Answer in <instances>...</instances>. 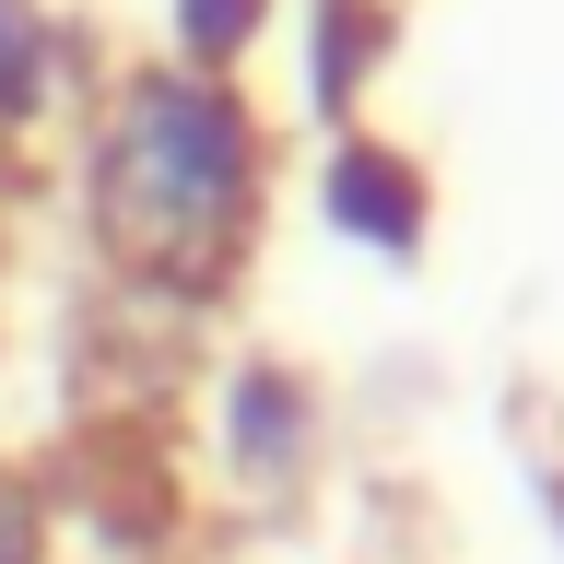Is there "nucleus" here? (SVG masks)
<instances>
[{
	"instance_id": "39448f33",
	"label": "nucleus",
	"mask_w": 564,
	"mask_h": 564,
	"mask_svg": "<svg viewBox=\"0 0 564 564\" xmlns=\"http://www.w3.org/2000/svg\"><path fill=\"white\" fill-rule=\"evenodd\" d=\"M247 24H259V0H188V47H212V59H224Z\"/></svg>"
},
{
	"instance_id": "f03ea898",
	"label": "nucleus",
	"mask_w": 564,
	"mask_h": 564,
	"mask_svg": "<svg viewBox=\"0 0 564 564\" xmlns=\"http://www.w3.org/2000/svg\"><path fill=\"white\" fill-rule=\"evenodd\" d=\"M59 95V47H47V12L35 0H0V141H24Z\"/></svg>"
},
{
	"instance_id": "7ed1b4c3",
	"label": "nucleus",
	"mask_w": 564,
	"mask_h": 564,
	"mask_svg": "<svg viewBox=\"0 0 564 564\" xmlns=\"http://www.w3.org/2000/svg\"><path fill=\"white\" fill-rule=\"evenodd\" d=\"M341 212L365 224V236H412V176L377 165V153H352L341 165Z\"/></svg>"
},
{
	"instance_id": "f257e3e1",
	"label": "nucleus",
	"mask_w": 564,
	"mask_h": 564,
	"mask_svg": "<svg viewBox=\"0 0 564 564\" xmlns=\"http://www.w3.org/2000/svg\"><path fill=\"white\" fill-rule=\"evenodd\" d=\"M259 224V141L247 106L212 83H130L95 141V236L118 271L212 294Z\"/></svg>"
},
{
	"instance_id": "20e7f679",
	"label": "nucleus",
	"mask_w": 564,
	"mask_h": 564,
	"mask_svg": "<svg viewBox=\"0 0 564 564\" xmlns=\"http://www.w3.org/2000/svg\"><path fill=\"white\" fill-rule=\"evenodd\" d=\"M0 564H47V518H35V494L0 470Z\"/></svg>"
}]
</instances>
